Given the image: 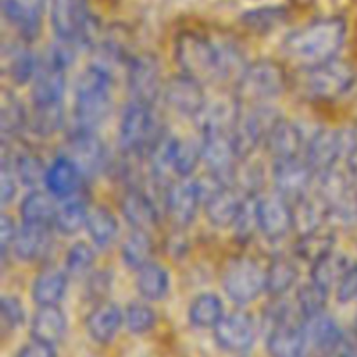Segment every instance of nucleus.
<instances>
[{"mask_svg":"<svg viewBox=\"0 0 357 357\" xmlns=\"http://www.w3.org/2000/svg\"><path fill=\"white\" fill-rule=\"evenodd\" d=\"M347 42L344 17H319L289 31L281 44L284 58L296 68H312L333 61Z\"/></svg>","mask_w":357,"mask_h":357,"instance_id":"f257e3e1","label":"nucleus"},{"mask_svg":"<svg viewBox=\"0 0 357 357\" xmlns=\"http://www.w3.org/2000/svg\"><path fill=\"white\" fill-rule=\"evenodd\" d=\"M114 75L101 63H93L82 70L73 89V129L96 132L114 107Z\"/></svg>","mask_w":357,"mask_h":357,"instance_id":"f03ea898","label":"nucleus"},{"mask_svg":"<svg viewBox=\"0 0 357 357\" xmlns=\"http://www.w3.org/2000/svg\"><path fill=\"white\" fill-rule=\"evenodd\" d=\"M174 61L185 75L202 84L225 79L220 44L199 31H181L174 40Z\"/></svg>","mask_w":357,"mask_h":357,"instance_id":"7ed1b4c3","label":"nucleus"},{"mask_svg":"<svg viewBox=\"0 0 357 357\" xmlns=\"http://www.w3.org/2000/svg\"><path fill=\"white\" fill-rule=\"evenodd\" d=\"M356 82L357 73L354 66L337 58L312 68L298 70L295 87L305 100L335 101L351 93Z\"/></svg>","mask_w":357,"mask_h":357,"instance_id":"20e7f679","label":"nucleus"},{"mask_svg":"<svg viewBox=\"0 0 357 357\" xmlns=\"http://www.w3.org/2000/svg\"><path fill=\"white\" fill-rule=\"evenodd\" d=\"M289 77L284 66L274 59L248 63L236 80V98L241 105L271 103L288 89Z\"/></svg>","mask_w":357,"mask_h":357,"instance_id":"39448f33","label":"nucleus"},{"mask_svg":"<svg viewBox=\"0 0 357 357\" xmlns=\"http://www.w3.org/2000/svg\"><path fill=\"white\" fill-rule=\"evenodd\" d=\"M162 131L152 105L129 100L119 122V146L129 157H145Z\"/></svg>","mask_w":357,"mask_h":357,"instance_id":"423d86ee","label":"nucleus"},{"mask_svg":"<svg viewBox=\"0 0 357 357\" xmlns=\"http://www.w3.org/2000/svg\"><path fill=\"white\" fill-rule=\"evenodd\" d=\"M222 286L230 302L239 307L250 305L265 293V268L246 255L230 258L223 267Z\"/></svg>","mask_w":357,"mask_h":357,"instance_id":"0eeeda50","label":"nucleus"},{"mask_svg":"<svg viewBox=\"0 0 357 357\" xmlns=\"http://www.w3.org/2000/svg\"><path fill=\"white\" fill-rule=\"evenodd\" d=\"M357 139L356 131L349 129L321 128L307 139L303 159L309 162L317 176L340 166L349 146Z\"/></svg>","mask_w":357,"mask_h":357,"instance_id":"6e6552de","label":"nucleus"},{"mask_svg":"<svg viewBox=\"0 0 357 357\" xmlns=\"http://www.w3.org/2000/svg\"><path fill=\"white\" fill-rule=\"evenodd\" d=\"M51 26L56 38L77 45L93 42V17L87 0H49Z\"/></svg>","mask_w":357,"mask_h":357,"instance_id":"1a4fd4ad","label":"nucleus"},{"mask_svg":"<svg viewBox=\"0 0 357 357\" xmlns=\"http://www.w3.org/2000/svg\"><path fill=\"white\" fill-rule=\"evenodd\" d=\"M204 204L199 178H174L164 188L162 208L176 229H187L195 222L199 209Z\"/></svg>","mask_w":357,"mask_h":357,"instance_id":"9d476101","label":"nucleus"},{"mask_svg":"<svg viewBox=\"0 0 357 357\" xmlns=\"http://www.w3.org/2000/svg\"><path fill=\"white\" fill-rule=\"evenodd\" d=\"M202 136V162L211 176L225 185H234L237 166L241 159L237 155L232 139V131H201Z\"/></svg>","mask_w":357,"mask_h":357,"instance_id":"9b49d317","label":"nucleus"},{"mask_svg":"<svg viewBox=\"0 0 357 357\" xmlns=\"http://www.w3.org/2000/svg\"><path fill=\"white\" fill-rule=\"evenodd\" d=\"M126 82L131 100L153 107L155 101L162 98L164 82H166L162 79V68L157 56L143 52L129 59Z\"/></svg>","mask_w":357,"mask_h":357,"instance_id":"f8f14e48","label":"nucleus"},{"mask_svg":"<svg viewBox=\"0 0 357 357\" xmlns=\"http://www.w3.org/2000/svg\"><path fill=\"white\" fill-rule=\"evenodd\" d=\"M162 100L178 115L190 119H197L208 107L204 84L181 72L164 82Z\"/></svg>","mask_w":357,"mask_h":357,"instance_id":"ddd939ff","label":"nucleus"},{"mask_svg":"<svg viewBox=\"0 0 357 357\" xmlns=\"http://www.w3.org/2000/svg\"><path fill=\"white\" fill-rule=\"evenodd\" d=\"M61 153H65L82 171L86 180L103 173L108 167L107 145L93 131H77V129H73L72 135L66 139L65 150Z\"/></svg>","mask_w":357,"mask_h":357,"instance_id":"4468645a","label":"nucleus"},{"mask_svg":"<svg viewBox=\"0 0 357 357\" xmlns=\"http://www.w3.org/2000/svg\"><path fill=\"white\" fill-rule=\"evenodd\" d=\"M271 178L275 194L282 195L289 202H295L312 192L317 174L303 157H298L272 164Z\"/></svg>","mask_w":357,"mask_h":357,"instance_id":"2eb2a0df","label":"nucleus"},{"mask_svg":"<svg viewBox=\"0 0 357 357\" xmlns=\"http://www.w3.org/2000/svg\"><path fill=\"white\" fill-rule=\"evenodd\" d=\"M257 215L260 234L267 241L278 243L295 232L293 227V204L282 195L272 194L258 195Z\"/></svg>","mask_w":357,"mask_h":357,"instance_id":"dca6fc26","label":"nucleus"},{"mask_svg":"<svg viewBox=\"0 0 357 357\" xmlns=\"http://www.w3.org/2000/svg\"><path fill=\"white\" fill-rule=\"evenodd\" d=\"M244 195L236 185H216L204 195L206 218L216 229H232L243 211Z\"/></svg>","mask_w":357,"mask_h":357,"instance_id":"f3484780","label":"nucleus"},{"mask_svg":"<svg viewBox=\"0 0 357 357\" xmlns=\"http://www.w3.org/2000/svg\"><path fill=\"white\" fill-rule=\"evenodd\" d=\"M119 208L132 230L152 234L160 222L159 206L142 187H128L122 194Z\"/></svg>","mask_w":357,"mask_h":357,"instance_id":"a211bd4d","label":"nucleus"},{"mask_svg":"<svg viewBox=\"0 0 357 357\" xmlns=\"http://www.w3.org/2000/svg\"><path fill=\"white\" fill-rule=\"evenodd\" d=\"M307 345L305 319L302 316L295 317V312L267 333V351L272 357H302Z\"/></svg>","mask_w":357,"mask_h":357,"instance_id":"6ab92c4d","label":"nucleus"},{"mask_svg":"<svg viewBox=\"0 0 357 357\" xmlns=\"http://www.w3.org/2000/svg\"><path fill=\"white\" fill-rule=\"evenodd\" d=\"M305 146L307 139L302 129L295 122L286 121L284 117L275 122V126L268 131L264 142V150L268 159L272 160V164L303 157Z\"/></svg>","mask_w":357,"mask_h":357,"instance_id":"aec40b11","label":"nucleus"},{"mask_svg":"<svg viewBox=\"0 0 357 357\" xmlns=\"http://www.w3.org/2000/svg\"><path fill=\"white\" fill-rule=\"evenodd\" d=\"M66 70L42 54L37 73L31 80V105L63 103L66 91Z\"/></svg>","mask_w":357,"mask_h":357,"instance_id":"412c9836","label":"nucleus"},{"mask_svg":"<svg viewBox=\"0 0 357 357\" xmlns=\"http://www.w3.org/2000/svg\"><path fill=\"white\" fill-rule=\"evenodd\" d=\"M215 338L222 349L229 352H244L255 344L257 324L246 310H236L220 321L215 328Z\"/></svg>","mask_w":357,"mask_h":357,"instance_id":"4be33fe9","label":"nucleus"},{"mask_svg":"<svg viewBox=\"0 0 357 357\" xmlns=\"http://www.w3.org/2000/svg\"><path fill=\"white\" fill-rule=\"evenodd\" d=\"M45 0H2V13L21 40H33L42 28Z\"/></svg>","mask_w":357,"mask_h":357,"instance_id":"5701e85b","label":"nucleus"},{"mask_svg":"<svg viewBox=\"0 0 357 357\" xmlns=\"http://www.w3.org/2000/svg\"><path fill=\"white\" fill-rule=\"evenodd\" d=\"M84 181H86V176L82 174V171H80L65 153H59V155L54 157V160L47 166L44 187L47 188L56 199L63 201V199L79 195L84 187Z\"/></svg>","mask_w":357,"mask_h":357,"instance_id":"b1692460","label":"nucleus"},{"mask_svg":"<svg viewBox=\"0 0 357 357\" xmlns=\"http://www.w3.org/2000/svg\"><path fill=\"white\" fill-rule=\"evenodd\" d=\"M52 225L40 223H21L13 244V255L24 264L38 261L51 250Z\"/></svg>","mask_w":357,"mask_h":357,"instance_id":"393cba45","label":"nucleus"},{"mask_svg":"<svg viewBox=\"0 0 357 357\" xmlns=\"http://www.w3.org/2000/svg\"><path fill=\"white\" fill-rule=\"evenodd\" d=\"M124 324V310L115 302L96 303L86 317V330L98 344H110Z\"/></svg>","mask_w":357,"mask_h":357,"instance_id":"a878e982","label":"nucleus"},{"mask_svg":"<svg viewBox=\"0 0 357 357\" xmlns=\"http://www.w3.org/2000/svg\"><path fill=\"white\" fill-rule=\"evenodd\" d=\"M70 275L65 268L56 265H45L37 272L31 284V298L40 305H59L66 295Z\"/></svg>","mask_w":357,"mask_h":357,"instance_id":"bb28decb","label":"nucleus"},{"mask_svg":"<svg viewBox=\"0 0 357 357\" xmlns=\"http://www.w3.org/2000/svg\"><path fill=\"white\" fill-rule=\"evenodd\" d=\"M38 61L40 58L33 54L26 40L3 45V72L7 73L14 86L31 84L35 73H37Z\"/></svg>","mask_w":357,"mask_h":357,"instance_id":"cd10ccee","label":"nucleus"},{"mask_svg":"<svg viewBox=\"0 0 357 357\" xmlns=\"http://www.w3.org/2000/svg\"><path fill=\"white\" fill-rule=\"evenodd\" d=\"M300 271L296 258L278 255L265 267V293L271 298H284L298 284Z\"/></svg>","mask_w":357,"mask_h":357,"instance_id":"c85d7f7f","label":"nucleus"},{"mask_svg":"<svg viewBox=\"0 0 357 357\" xmlns=\"http://www.w3.org/2000/svg\"><path fill=\"white\" fill-rule=\"evenodd\" d=\"M293 204V227L296 236H307L310 232L324 229V222L331 218V213L324 199L317 195H305Z\"/></svg>","mask_w":357,"mask_h":357,"instance_id":"c756f323","label":"nucleus"},{"mask_svg":"<svg viewBox=\"0 0 357 357\" xmlns=\"http://www.w3.org/2000/svg\"><path fill=\"white\" fill-rule=\"evenodd\" d=\"M66 326V316L59 305H40L31 317L30 335L33 340L56 345L65 337Z\"/></svg>","mask_w":357,"mask_h":357,"instance_id":"7c9ffc66","label":"nucleus"},{"mask_svg":"<svg viewBox=\"0 0 357 357\" xmlns=\"http://www.w3.org/2000/svg\"><path fill=\"white\" fill-rule=\"evenodd\" d=\"M305 331L307 342L312 344L319 354L324 356H330L345 338L344 331L340 330L337 321L328 316L326 312L305 319Z\"/></svg>","mask_w":357,"mask_h":357,"instance_id":"2f4dec72","label":"nucleus"},{"mask_svg":"<svg viewBox=\"0 0 357 357\" xmlns=\"http://www.w3.org/2000/svg\"><path fill=\"white\" fill-rule=\"evenodd\" d=\"M136 291L146 302H160L169 295L171 275L164 265L149 261L136 271Z\"/></svg>","mask_w":357,"mask_h":357,"instance_id":"473e14b6","label":"nucleus"},{"mask_svg":"<svg viewBox=\"0 0 357 357\" xmlns=\"http://www.w3.org/2000/svg\"><path fill=\"white\" fill-rule=\"evenodd\" d=\"M59 199H56L47 188H31L23 197L20 204L21 222L52 225L56 211H58Z\"/></svg>","mask_w":357,"mask_h":357,"instance_id":"72a5a7b5","label":"nucleus"},{"mask_svg":"<svg viewBox=\"0 0 357 357\" xmlns=\"http://www.w3.org/2000/svg\"><path fill=\"white\" fill-rule=\"evenodd\" d=\"M86 232L89 236L91 243L98 248V250H107V248L114 246L117 241L119 232H121V225L114 213L105 206H94L89 209V216H87Z\"/></svg>","mask_w":357,"mask_h":357,"instance_id":"f704fd0d","label":"nucleus"},{"mask_svg":"<svg viewBox=\"0 0 357 357\" xmlns=\"http://www.w3.org/2000/svg\"><path fill=\"white\" fill-rule=\"evenodd\" d=\"M89 209L91 208L87 206V201L80 194L68 199H63V201H59L52 227L61 236H75L80 230L86 229Z\"/></svg>","mask_w":357,"mask_h":357,"instance_id":"c9c22d12","label":"nucleus"},{"mask_svg":"<svg viewBox=\"0 0 357 357\" xmlns=\"http://www.w3.org/2000/svg\"><path fill=\"white\" fill-rule=\"evenodd\" d=\"M223 317H225V305L215 293H201L192 300L188 307V319L195 328L215 330Z\"/></svg>","mask_w":357,"mask_h":357,"instance_id":"e433bc0d","label":"nucleus"},{"mask_svg":"<svg viewBox=\"0 0 357 357\" xmlns=\"http://www.w3.org/2000/svg\"><path fill=\"white\" fill-rule=\"evenodd\" d=\"M351 258L345 257L340 251L333 250L326 257H323L316 264L310 265V279L323 286V288H326L328 291H331V289L337 288L342 275L351 267Z\"/></svg>","mask_w":357,"mask_h":357,"instance_id":"4c0bfd02","label":"nucleus"},{"mask_svg":"<svg viewBox=\"0 0 357 357\" xmlns=\"http://www.w3.org/2000/svg\"><path fill=\"white\" fill-rule=\"evenodd\" d=\"M337 237L330 230L319 229L307 236H300L295 243V258L312 265L335 250Z\"/></svg>","mask_w":357,"mask_h":357,"instance_id":"58836bf2","label":"nucleus"},{"mask_svg":"<svg viewBox=\"0 0 357 357\" xmlns=\"http://www.w3.org/2000/svg\"><path fill=\"white\" fill-rule=\"evenodd\" d=\"M65 126V108L59 105H31L28 128L38 138H51Z\"/></svg>","mask_w":357,"mask_h":357,"instance_id":"ea45409f","label":"nucleus"},{"mask_svg":"<svg viewBox=\"0 0 357 357\" xmlns=\"http://www.w3.org/2000/svg\"><path fill=\"white\" fill-rule=\"evenodd\" d=\"M153 241L149 232L132 230L121 244V258L131 271H138L152 261Z\"/></svg>","mask_w":357,"mask_h":357,"instance_id":"a19ab883","label":"nucleus"},{"mask_svg":"<svg viewBox=\"0 0 357 357\" xmlns=\"http://www.w3.org/2000/svg\"><path fill=\"white\" fill-rule=\"evenodd\" d=\"M199 162H202V136L178 138L173 155V171L176 178L194 176Z\"/></svg>","mask_w":357,"mask_h":357,"instance_id":"79ce46f5","label":"nucleus"},{"mask_svg":"<svg viewBox=\"0 0 357 357\" xmlns=\"http://www.w3.org/2000/svg\"><path fill=\"white\" fill-rule=\"evenodd\" d=\"M94 261H96V246L79 241L66 251L63 268L70 279H86L94 271Z\"/></svg>","mask_w":357,"mask_h":357,"instance_id":"37998d69","label":"nucleus"},{"mask_svg":"<svg viewBox=\"0 0 357 357\" xmlns=\"http://www.w3.org/2000/svg\"><path fill=\"white\" fill-rule=\"evenodd\" d=\"M328 296H330V291L310 279L309 282H303L296 289V310L302 314L303 319L319 316L326 312Z\"/></svg>","mask_w":357,"mask_h":357,"instance_id":"c03bdc74","label":"nucleus"},{"mask_svg":"<svg viewBox=\"0 0 357 357\" xmlns=\"http://www.w3.org/2000/svg\"><path fill=\"white\" fill-rule=\"evenodd\" d=\"M286 17H288V13H286L284 7L267 6L246 10L241 16V21L248 30L255 31V33H268V31L281 26Z\"/></svg>","mask_w":357,"mask_h":357,"instance_id":"a18cd8bd","label":"nucleus"},{"mask_svg":"<svg viewBox=\"0 0 357 357\" xmlns=\"http://www.w3.org/2000/svg\"><path fill=\"white\" fill-rule=\"evenodd\" d=\"M13 160L21 185L37 188L38 185L44 183L45 174H47V166H45L42 157H38L33 152H23L13 155Z\"/></svg>","mask_w":357,"mask_h":357,"instance_id":"49530a36","label":"nucleus"},{"mask_svg":"<svg viewBox=\"0 0 357 357\" xmlns=\"http://www.w3.org/2000/svg\"><path fill=\"white\" fill-rule=\"evenodd\" d=\"M30 122V112L24 110L23 103L16 98H3L2 110H0V128H2L3 139L16 138Z\"/></svg>","mask_w":357,"mask_h":357,"instance_id":"de8ad7c7","label":"nucleus"},{"mask_svg":"<svg viewBox=\"0 0 357 357\" xmlns=\"http://www.w3.org/2000/svg\"><path fill=\"white\" fill-rule=\"evenodd\" d=\"M155 310L146 303V300H143V302H131L124 310L126 328L135 335L149 333L155 326Z\"/></svg>","mask_w":357,"mask_h":357,"instance_id":"09e8293b","label":"nucleus"},{"mask_svg":"<svg viewBox=\"0 0 357 357\" xmlns=\"http://www.w3.org/2000/svg\"><path fill=\"white\" fill-rule=\"evenodd\" d=\"M257 201L258 195H248L246 201H244L243 211H241L239 218L234 223V232L236 237L243 243L251 241L257 232H260V227H258V215H257Z\"/></svg>","mask_w":357,"mask_h":357,"instance_id":"8fccbe9b","label":"nucleus"},{"mask_svg":"<svg viewBox=\"0 0 357 357\" xmlns=\"http://www.w3.org/2000/svg\"><path fill=\"white\" fill-rule=\"evenodd\" d=\"M86 298L96 305V303L105 302L110 293L112 286H114V272L108 268H98L93 271L86 279Z\"/></svg>","mask_w":357,"mask_h":357,"instance_id":"3c124183","label":"nucleus"},{"mask_svg":"<svg viewBox=\"0 0 357 357\" xmlns=\"http://www.w3.org/2000/svg\"><path fill=\"white\" fill-rule=\"evenodd\" d=\"M16 167H14L13 155H9L7 149L3 146L2 153V166H0V201L2 206L10 204L17 194V185H20Z\"/></svg>","mask_w":357,"mask_h":357,"instance_id":"603ef678","label":"nucleus"},{"mask_svg":"<svg viewBox=\"0 0 357 357\" xmlns=\"http://www.w3.org/2000/svg\"><path fill=\"white\" fill-rule=\"evenodd\" d=\"M0 317L3 326L9 330L21 326L24 323V309L21 300L14 295H3L0 300Z\"/></svg>","mask_w":357,"mask_h":357,"instance_id":"864d4df0","label":"nucleus"},{"mask_svg":"<svg viewBox=\"0 0 357 357\" xmlns=\"http://www.w3.org/2000/svg\"><path fill=\"white\" fill-rule=\"evenodd\" d=\"M335 296L338 303H351L357 300V261H352L351 267L342 275L335 288Z\"/></svg>","mask_w":357,"mask_h":357,"instance_id":"5fc2aeb1","label":"nucleus"},{"mask_svg":"<svg viewBox=\"0 0 357 357\" xmlns=\"http://www.w3.org/2000/svg\"><path fill=\"white\" fill-rule=\"evenodd\" d=\"M20 227L14 223L13 216L3 213L0 216V253H2V260L6 261L7 255L13 253V244L16 239V234Z\"/></svg>","mask_w":357,"mask_h":357,"instance_id":"6e6d98bb","label":"nucleus"},{"mask_svg":"<svg viewBox=\"0 0 357 357\" xmlns=\"http://www.w3.org/2000/svg\"><path fill=\"white\" fill-rule=\"evenodd\" d=\"M16 357H56L54 345L45 344V342H38L31 338L30 344L20 349Z\"/></svg>","mask_w":357,"mask_h":357,"instance_id":"4d7b16f0","label":"nucleus"},{"mask_svg":"<svg viewBox=\"0 0 357 357\" xmlns=\"http://www.w3.org/2000/svg\"><path fill=\"white\" fill-rule=\"evenodd\" d=\"M340 167L352 181L357 183V139L349 146L347 152H345L344 159H342L340 162Z\"/></svg>","mask_w":357,"mask_h":357,"instance_id":"13d9d810","label":"nucleus"},{"mask_svg":"<svg viewBox=\"0 0 357 357\" xmlns=\"http://www.w3.org/2000/svg\"><path fill=\"white\" fill-rule=\"evenodd\" d=\"M354 330H356V337H357V316H356V324H354Z\"/></svg>","mask_w":357,"mask_h":357,"instance_id":"bf43d9fd","label":"nucleus"},{"mask_svg":"<svg viewBox=\"0 0 357 357\" xmlns=\"http://www.w3.org/2000/svg\"><path fill=\"white\" fill-rule=\"evenodd\" d=\"M310 357H326V356H310Z\"/></svg>","mask_w":357,"mask_h":357,"instance_id":"052dcab7","label":"nucleus"}]
</instances>
